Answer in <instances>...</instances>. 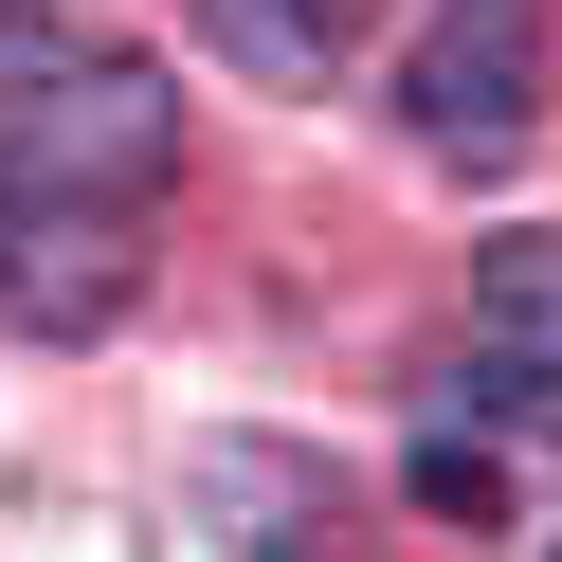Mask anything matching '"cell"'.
Wrapping results in <instances>:
<instances>
[{
  "mask_svg": "<svg viewBox=\"0 0 562 562\" xmlns=\"http://www.w3.org/2000/svg\"><path fill=\"white\" fill-rule=\"evenodd\" d=\"M182 164V91L74 19H0V236L19 218H127Z\"/></svg>",
  "mask_w": 562,
  "mask_h": 562,
  "instance_id": "obj_1",
  "label": "cell"
},
{
  "mask_svg": "<svg viewBox=\"0 0 562 562\" xmlns=\"http://www.w3.org/2000/svg\"><path fill=\"white\" fill-rule=\"evenodd\" d=\"M400 127L436 164H508L544 127V0H436L400 55Z\"/></svg>",
  "mask_w": 562,
  "mask_h": 562,
  "instance_id": "obj_2",
  "label": "cell"
},
{
  "mask_svg": "<svg viewBox=\"0 0 562 562\" xmlns=\"http://www.w3.org/2000/svg\"><path fill=\"white\" fill-rule=\"evenodd\" d=\"M363 19L381 0H200V37H218L236 74H272V91H327L345 55H363Z\"/></svg>",
  "mask_w": 562,
  "mask_h": 562,
  "instance_id": "obj_3",
  "label": "cell"
}]
</instances>
